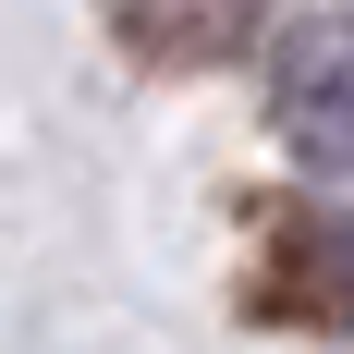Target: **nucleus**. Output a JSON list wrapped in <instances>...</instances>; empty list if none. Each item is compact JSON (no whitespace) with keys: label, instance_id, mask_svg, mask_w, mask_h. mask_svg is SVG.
Wrapping results in <instances>:
<instances>
[{"label":"nucleus","instance_id":"1","mask_svg":"<svg viewBox=\"0 0 354 354\" xmlns=\"http://www.w3.org/2000/svg\"><path fill=\"white\" fill-rule=\"evenodd\" d=\"M281 122L318 159H354V25H318L306 49H293V73H281Z\"/></svg>","mask_w":354,"mask_h":354}]
</instances>
